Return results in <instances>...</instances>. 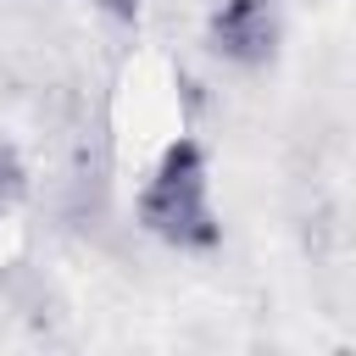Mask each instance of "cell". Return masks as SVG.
Here are the masks:
<instances>
[{
    "instance_id": "3",
    "label": "cell",
    "mask_w": 356,
    "mask_h": 356,
    "mask_svg": "<svg viewBox=\"0 0 356 356\" xmlns=\"http://www.w3.org/2000/svg\"><path fill=\"white\" fill-rule=\"evenodd\" d=\"M28 189H33L28 161H22V150L0 134V217H6V211H17V206L28 200Z\"/></svg>"
},
{
    "instance_id": "4",
    "label": "cell",
    "mask_w": 356,
    "mask_h": 356,
    "mask_svg": "<svg viewBox=\"0 0 356 356\" xmlns=\"http://www.w3.org/2000/svg\"><path fill=\"white\" fill-rule=\"evenodd\" d=\"M83 6L111 17V22H139V11H145V0H83Z\"/></svg>"
},
{
    "instance_id": "2",
    "label": "cell",
    "mask_w": 356,
    "mask_h": 356,
    "mask_svg": "<svg viewBox=\"0 0 356 356\" xmlns=\"http://www.w3.org/2000/svg\"><path fill=\"white\" fill-rule=\"evenodd\" d=\"M284 17L278 0H217L206 17V44L228 67H267L278 56Z\"/></svg>"
},
{
    "instance_id": "1",
    "label": "cell",
    "mask_w": 356,
    "mask_h": 356,
    "mask_svg": "<svg viewBox=\"0 0 356 356\" xmlns=\"http://www.w3.org/2000/svg\"><path fill=\"white\" fill-rule=\"evenodd\" d=\"M134 222L172 250H217L222 245V222L211 206V161L195 134H178L156 156V167L134 200Z\"/></svg>"
}]
</instances>
